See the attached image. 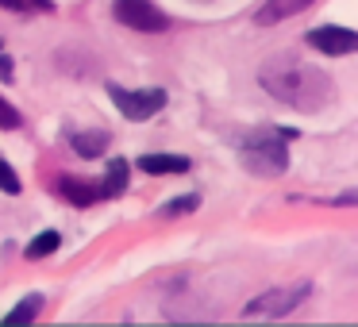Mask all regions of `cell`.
I'll return each instance as SVG.
<instances>
[{
    "instance_id": "1",
    "label": "cell",
    "mask_w": 358,
    "mask_h": 327,
    "mask_svg": "<svg viewBox=\"0 0 358 327\" xmlns=\"http://www.w3.org/2000/svg\"><path fill=\"white\" fill-rule=\"evenodd\" d=\"M258 81L270 96L293 104L301 112H320L331 101V81L316 70V66L301 62L296 54H278L258 70Z\"/></svg>"
},
{
    "instance_id": "2",
    "label": "cell",
    "mask_w": 358,
    "mask_h": 327,
    "mask_svg": "<svg viewBox=\"0 0 358 327\" xmlns=\"http://www.w3.org/2000/svg\"><path fill=\"white\" fill-rule=\"evenodd\" d=\"M239 154H243V166H247L250 173H258V177H278L289 166L285 143H278L273 135H258V139L239 143Z\"/></svg>"
},
{
    "instance_id": "3",
    "label": "cell",
    "mask_w": 358,
    "mask_h": 327,
    "mask_svg": "<svg viewBox=\"0 0 358 327\" xmlns=\"http://www.w3.org/2000/svg\"><path fill=\"white\" fill-rule=\"evenodd\" d=\"M312 293V285H285V289H270V293L255 296V300L243 308L247 319H273V316H289L296 304H304V296Z\"/></svg>"
},
{
    "instance_id": "4",
    "label": "cell",
    "mask_w": 358,
    "mask_h": 327,
    "mask_svg": "<svg viewBox=\"0 0 358 327\" xmlns=\"http://www.w3.org/2000/svg\"><path fill=\"white\" fill-rule=\"evenodd\" d=\"M108 96L116 101V108L127 119H150L155 112L166 108V93L162 89H124V85H108Z\"/></svg>"
},
{
    "instance_id": "5",
    "label": "cell",
    "mask_w": 358,
    "mask_h": 327,
    "mask_svg": "<svg viewBox=\"0 0 358 327\" xmlns=\"http://www.w3.org/2000/svg\"><path fill=\"white\" fill-rule=\"evenodd\" d=\"M112 16L124 27H131V31H166L170 27L166 12H158L150 0H116L112 4Z\"/></svg>"
},
{
    "instance_id": "6",
    "label": "cell",
    "mask_w": 358,
    "mask_h": 327,
    "mask_svg": "<svg viewBox=\"0 0 358 327\" xmlns=\"http://www.w3.org/2000/svg\"><path fill=\"white\" fill-rule=\"evenodd\" d=\"M308 47L324 50L331 58H343L358 50V35L350 27H316V31H308Z\"/></svg>"
},
{
    "instance_id": "7",
    "label": "cell",
    "mask_w": 358,
    "mask_h": 327,
    "mask_svg": "<svg viewBox=\"0 0 358 327\" xmlns=\"http://www.w3.org/2000/svg\"><path fill=\"white\" fill-rule=\"evenodd\" d=\"M312 0H266L262 8L255 12V24H262V27H270V24H281V20H289V16H296V12H304Z\"/></svg>"
},
{
    "instance_id": "8",
    "label": "cell",
    "mask_w": 358,
    "mask_h": 327,
    "mask_svg": "<svg viewBox=\"0 0 358 327\" xmlns=\"http://www.w3.org/2000/svg\"><path fill=\"white\" fill-rule=\"evenodd\" d=\"M58 193L66 196L70 204H78V208H89V204L101 201V185H89V181H78V177H58Z\"/></svg>"
},
{
    "instance_id": "9",
    "label": "cell",
    "mask_w": 358,
    "mask_h": 327,
    "mask_svg": "<svg viewBox=\"0 0 358 327\" xmlns=\"http://www.w3.org/2000/svg\"><path fill=\"white\" fill-rule=\"evenodd\" d=\"M139 170L143 173H155V177H166V173H185L189 170V158H181V154H143L139 158Z\"/></svg>"
},
{
    "instance_id": "10",
    "label": "cell",
    "mask_w": 358,
    "mask_h": 327,
    "mask_svg": "<svg viewBox=\"0 0 358 327\" xmlns=\"http://www.w3.org/2000/svg\"><path fill=\"white\" fill-rule=\"evenodd\" d=\"M127 170L131 166L124 162V158H112V166H108V177H104V185H101V196H120L127 189Z\"/></svg>"
},
{
    "instance_id": "11",
    "label": "cell",
    "mask_w": 358,
    "mask_h": 327,
    "mask_svg": "<svg viewBox=\"0 0 358 327\" xmlns=\"http://www.w3.org/2000/svg\"><path fill=\"white\" fill-rule=\"evenodd\" d=\"M70 143H73V150H78L81 158H96V154H104L108 135H104V131H78Z\"/></svg>"
},
{
    "instance_id": "12",
    "label": "cell",
    "mask_w": 358,
    "mask_h": 327,
    "mask_svg": "<svg viewBox=\"0 0 358 327\" xmlns=\"http://www.w3.org/2000/svg\"><path fill=\"white\" fill-rule=\"evenodd\" d=\"M58 247H62V235H58V231H43V235H35V239L27 242V258H47V254H55Z\"/></svg>"
},
{
    "instance_id": "13",
    "label": "cell",
    "mask_w": 358,
    "mask_h": 327,
    "mask_svg": "<svg viewBox=\"0 0 358 327\" xmlns=\"http://www.w3.org/2000/svg\"><path fill=\"white\" fill-rule=\"evenodd\" d=\"M43 308V296H27V300H20L16 308L8 312V324H31L35 316H39Z\"/></svg>"
},
{
    "instance_id": "14",
    "label": "cell",
    "mask_w": 358,
    "mask_h": 327,
    "mask_svg": "<svg viewBox=\"0 0 358 327\" xmlns=\"http://www.w3.org/2000/svg\"><path fill=\"white\" fill-rule=\"evenodd\" d=\"M0 8L27 16V12H55V4H50V0H0Z\"/></svg>"
},
{
    "instance_id": "15",
    "label": "cell",
    "mask_w": 358,
    "mask_h": 327,
    "mask_svg": "<svg viewBox=\"0 0 358 327\" xmlns=\"http://www.w3.org/2000/svg\"><path fill=\"white\" fill-rule=\"evenodd\" d=\"M196 208V196L193 193H189V196H178V201H170V204H166V208H162V216H185V212H193Z\"/></svg>"
},
{
    "instance_id": "16",
    "label": "cell",
    "mask_w": 358,
    "mask_h": 327,
    "mask_svg": "<svg viewBox=\"0 0 358 327\" xmlns=\"http://www.w3.org/2000/svg\"><path fill=\"white\" fill-rule=\"evenodd\" d=\"M0 189H4V193H12V196L20 193V173L12 170L8 162H0Z\"/></svg>"
},
{
    "instance_id": "17",
    "label": "cell",
    "mask_w": 358,
    "mask_h": 327,
    "mask_svg": "<svg viewBox=\"0 0 358 327\" xmlns=\"http://www.w3.org/2000/svg\"><path fill=\"white\" fill-rule=\"evenodd\" d=\"M0 127H4V131H16V127H20V112L12 108L4 96H0Z\"/></svg>"
},
{
    "instance_id": "18",
    "label": "cell",
    "mask_w": 358,
    "mask_h": 327,
    "mask_svg": "<svg viewBox=\"0 0 358 327\" xmlns=\"http://www.w3.org/2000/svg\"><path fill=\"white\" fill-rule=\"evenodd\" d=\"M0 78H4V81L12 78V58H0Z\"/></svg>"
}]
</instances>
